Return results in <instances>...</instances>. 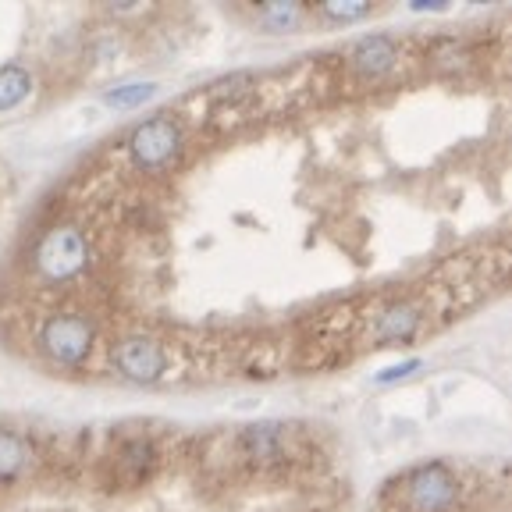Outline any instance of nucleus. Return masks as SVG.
Listing matches in <instances>:
<instances>
[{"mask_svg":"<svg viewBox=\"0 0 512 512\" xmlns=\"http://www.w3.org/2000/svg\"><path fill=\"white\" fill-rule=\"evenodd\" d=\"M89 239L79 224H54L32 246V267L50 285H64L89 271Z\"/></svg>","mask_w":512,"mask_h":512,"instance_id":"nucleus-1","label":"nucleus"},{"mask_svg":"<svg viewBox=\"0 0 512 512\" xmlns=\"http://www.w3.org/2000/svg\"><path fill=\"white\" fill-rule=\"evenodd\" d=\"M128 157L143 175H168L185 153V136L171 114H153L128 132Z\"/></svg>","mask_w":512,"mask_h":512,"instance_id":"nucleus-2","label":"nucleus"},{"mask_svg":"<svg viewBox=\"0 0 512 512\" xmlns=\"http://www.w3.org/2000/svg\"><path fill=\"white\" fill-rule=\"evenodd\" d=\"M402 509L406 512H456L463 502L459 473L448 463H424L399 480Z\"/></svg>","mask_w":512,"mask_h":512,"instance_id":"nucleus-3","label":"nucleus"},{"mask_svg":"<svg viewBox=\"0 0 512 512\" xmlns=\"http://www.w3.org/2000/svg\"><path fill=\"white\" fill-rule=\"evenodd\" d=\"M36 342L61 367H82L96 345V324L86 313H50L36 331Z\"/></svg>","mask_w":512,"mask_h":512,"instance_id":"nucleus-4","label":"nucleus"},{"mask_svg":"<svg viewBox=\"0 0 512 512\" xmlns=\"http://www.w3.org/2000/svg\"><path fill=\"white\" fill-rule=\"evenodd\" d=\"M111 363L125 381L132 384H157L168 374L171 356L168 349L150 335H128L111 349Z\"/></svg>","mask_w":512,"mask_h":512,"instance_id":"nucleus-5","label":"nucleus"},{"mask_svg":"<svg viewBox=\"0 0 512 512\" xmlns=\"http://www.w3.org/2000/svg\"><path fill=\"white\" fill-rule=\"evenodd\" d=\"M427 324V310L424 303H416V299H399L392 303L388 310L377 313L374 328H370V342L377 349H388V345H402V342H413Z\"/></svg>","mask_w":512,"mask_h":512,"instance_id":"nucleus-6","label":"nucleus"},{"mask_svg":"<svg viewBox=\"0 0 512 512\" xmlns=\"http://www.w3.org/2000/svg\"><path fill=\"white\" fill-rule=\"evenodd\" d=\"M399 43L392 40V36H363V40H356L349 47V68L356 75H363V79H381V75H388L399 64Z\"/></svg>","mask_w":512,"mask_h":512,"instance_id":"nucleus-7","label":"nucleus"},{"mask_svg":"<svg viewBox=\"0 0 512 512\" xmlns=\"http://www.w3.org/2000/svg\"><path fill=\"white\" fill-rule=\"evenodd\" d=\"M36 466V445L15 427H0V484H18Z\"/></svg>","mask_w":512,"mask_h":512,"instance_id":"nucleus-8","label":"nucleus"},{"mask_svg":"<svg viewBox=\"0 0 512 512\" xmlns=\"http://www.w3.org/2000/svg\"><path fill=\"white\" fill-rule=\"evenodd\" d=\"M114 466L118 473H128V480H143L157 466V448L150 438H128L114 452Z\"/></svg>","mask_w":512,"mask_h":512,"instance_id":"nucleus-9","label":"nucleus"},{"mask_svg":"<svg viewBox=\"0 0 512 512\" xmlns=\"http://www.w3.org/2000/svg\"><path fill=\"white\" fill-rule=\"evenodd\" d=\"M29 93H32L29 68H22V64H4V68H0V114L15 111Z\"/></svg>","mask_w":512,"mask_h":512,"instance_id":"nucleus-10","label":"nucleus"},{"mask_svg":"<svg viewBox=\"0 0 512 512\" xmlns=\"http://www.w3.org/2000/svg\"><path fill=\"white\" fill-rule=\"evenodd\" d=\"M256 22L271 32H288L303 22V8L299 4H264V8L256 11Z\"/></svg>","mask_w":512,"mask_h":512,"instance_id":"nucleus-11","label":"nucleus"},{"mask_svg":"<svg viewBox=\"0 0 512 512\" xmlns=\"http://www.w3.org/2000/svg\"><path fill=\"white\" fill-rule=\"evenodd\" d=\"M320 15L331 22H360V18L374 15V4H367V0H328V4H320Z\"/></svg>","mask_w":512,"mask_h":512,"instance_id":"nucleus-12","label":"nucleus"},{"mask_svg":"<svg viewBox=\"0 0 512 512\" xmlns=\"http://www.w3.org/2000/svg\"><path fill=\"white\" fill-rule=\"evenodd\" d=\"M153 82H128V86H118V89H111V93L104 96L107 104L111 107H118V111H125V107H139V104H146L153 96Z\"/></svg>","mask_w":512,"mask_h":512,"instance_id":"nucleus-13","label":"nucleus"}]
</instances>
